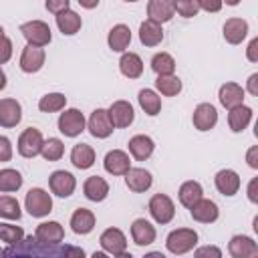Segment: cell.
I'll list each match as a JSON object with an SVG mask.
<instances>
[{
    "label": "cell",
    "mask_w": 258,
    "mask_h": 258,
    "mask_svg": "<svg viewBox=\"0 0 258 258\" xmlns=\"http://www.w3.org/2000/svg\"><path fill=\"white\" fill-rule=\"evenodd\" d=\"M151 69L157 77H163V75H173L175 73V60L169 52H157L153 54L151 58Z\"/></svg>",
    "instance_id": "36"
},
{
    "label": "cell",
    "mask_w": 258,
    "mask_h": 258,
    "mask_svg": "<svg viewBox=\"0 0 258 258\" xmlns=\"http://www.w3.org/2000/svg\"><path fill=\"white\" fill-rule=\"evenodd\" d=\"M71 163L77 169H89L95 163V149L87 143H77L71 149Z\"/></svg>",
    "instance_id": "30"
},
{
    "label": "cell",
    "mask_w": 258,
    "mask_h": 258,
    "mask_svg": "<svg viewBox=\"0 0 258 258\" xmlns=\"http://www.w3.org/2000/svg\"><path fill=\"white\" fill-rule=\"evenodd\" d=\"M246 161L252 169H258V145H252L246 153Z\"/></svg>",
    "instance_id": "50"
},
{
    "label": "cell",
    "mask_w": 258,
    "mask_h": 258,
    "mask_svg": "<svg viewBox=\"0 0 258 258\" xmlns=\"http://www.w3.org/2000/svg\"><path fill=\"white\" fill-rule=\"evenodd\" d=\"M91 258H109V256H107V252H93Z\"/></svg>",
    "instance_id": "56"
},
{
    "label": "cell",
    "mask_w": 258,
    "mask_h": 258,
    "mask_svg": "<svg viewBox=\"0 0 258 258\" xmlns=\"http://www.w3.org/2000/svg\"><path fill=\"white\" fill-rule=\"evenodd\" d=\"M103 167L111 175H125L131 169V159L123 149H111L103 159Z\"/></svg>",
    "instance_id": "11"
},
{
    "label": "cell",
    "mask_w": 258,
    "mask_h": 258,
    "mask_svg": "<svg viewBox=\"0 0 258 258\" xmlns=\"http://www.w3.org/2000/svg\"><path fill=\"white\" fill-rule=\"evenodd\" d=\"M85 115L79 109H64V113H60L58 117V131L64 137H77L85 131Z\"/></svg>",
    "instance_id": "5"
},
{
    "label": "cell",
    "mask_w": 258,
    "mask_h": 258,
    "mask_svg": "<svg viewBox=\"0 0 258 258\" xmlns=\"http://www.w3.org/2000/svg\"><path fill=\"white\" fill-rule=\"evenodd\" d=\"M246 91L254 97H258V73H252L248 77V83H246Z\"/></svg>",
    "instance_id": "52"
},
{
    "label": "cell",
    "mask_w": 258,
    "mask_h": 258,
    "mask_svg": "<svg viewBox=\"0 0 258 258\" xmlns=\"http://www.w3.org/2000/svg\"><path fill=\"white\" fill-rule=\"evenodd\" d=\"M177 198H179V204L189 210L194 204H198V202L204 198V189H202V185H200L198 181H183V183L179 185Z\"/></svg>",
    "instance_id": "32"
},
{
    "label": "cell",
    "mask_w": 258,
    "mask_h": 258,
    "mask_svg": "<svg viewBox=\"0 0 258 258\" xmlns=\"http://www.w3.org/2000/svg\"><path fill=\"white\" fill-rule=\"evenodd\" d=\"M22 187V175L16 169H0V191L10 194V191H18Z\"/></svg>",
    "instance_id": "37"
},
{
    "label": "cell",
    "mask_w": 258,
    "mask_h": 258,
    "mask_svg": "<svg viewBox=\"0 0 258 258\" xmlns=\"http://www.w3.org/2000/svg\"><path fill=\"white\" fill-rule=\"evenodd\" d=\"M175 10H173V2L169 0H149L147 4V20L155 22V24H163V22H169L173 18Z\"/></svg>",
    "instance_id": "19"
},
{
    "label": "cell",
    "mask_w": 258,
    "mask_h": 258,
    "mask_svg": "<svg viewBox=\"0 0 258 258\" xmlns=\"http://www.w3.org/2000/svg\"><path fill=\"white\" fill-rule=\"evenodd\" d=\"M198 6H200V10H206V12H218V10H222V2H218V0H198Z\"/></svg>",
    "instance_id": "47"
},
{
    "label": "cell",
    "mask_w": 258,
    "mask_h": 258,
    "mask_svg": "<svg viewBox=\"0 0 258 258\" xmlns=\"http://www.w3.org/2000/svg\"><path fill=\"white\" fill-rule=\"evenodd\" d=\"M252 115H254V111H252L248 105H240V107L230 109V113H228V125H230V131H234V133L244 131V129L250 125Z\"/></svg>",
    "instance_id": "28"
},
{
    "label": "cell",
    "mask_w": 258,
    "mask_h": 258,
    "mask_svg": "<svg viewBox=\"0 0 258 258\" xmlns=\"http://www.w3.org/2000/svg\"><path fill=\"white\" fill-rule=\"evenodd\" d=\"M22 210L16 198L12 196H0V218L4 220H20Z\"/></svg>",
    "instance_id": "39"
},
{
    "label": "cell",
    "mask_w": 258,
    "mask_h": 258,
    "mask_svg": "<svg viewBox=\"0 0 258 258\" xmlns=\"http://www.w3.org/2000/svg\"><path fill=\"white\" fill-rule=\"evenodd\" d=\"M67 105V97L62 93H46L44 97H40L38 101V109L42 113H56L62 111Z\"/></svg>",
    "instance_id": "38"
},
{
    "label": "cell",
    "mask_w": 258,
    "mask_h": 258,
    "mask_svg": "<svg viewBox=\"0 0 258 258\" xmlns=\"http://www.w3.org/2000/svg\"><path fill=\"white\" fill-rule=\"evenodd\" d=\"M149 214L157 224H169L175 216V206L169 196L165 194H155L149 200Z\"/></svg>",
    "instance_id": "4"
},
{
    "label": "cell",
    "mask_w": 258,
    "mask_h": 258,
    "mask_svg": "<svg viewBox=\"0 0 258 258\" xmlns=\"http://www.w3.org/2000/svg\"><path fill=\"white\" fill-rule=\"evenodd\" d=\"M137 99H139V107L149 117H155L161 111V99H159V95L153 89H141L139 95H137Z\"/></svg>",
    "instance_id": "34"
},
{
    "label": "cell",
    "mask_w": 258,
    "mask_h": 258,
    "mask_svg": "<svg viewBox=\"0 0 258 258\" xmlns=\"http://www.w3.org/2000/svg\"><path fill=\"white\" fill-rule=\"evenodd\" d=\"M44 58H46V54H44L42 48L26 44L22 48V54H20V71L28 73V75L38 73L42 69V64H44Z\"/></svg>",
    "instance_id": "14"
},
{
    "label": "cell",
    "mask_w": 258,
    "mask_h": 258,
    "mask_svg": "<svg viewBox=\"0 0 258 258\" xmlns=\"http://www.w3.org/2000/svg\"><path fill=\"white\" fill-rule=\"evenodd\" d=\"M125 183H127V187H129L131 191L143 194V191H147V189L151 187L153 177H151V173H149L147 169H143V167H131V169L125 173Z\"/></svg>",
    "instance_id": "21"
},
{
    "label": "cell",
    "mask_w": 258,
    "mask_h": 258,
    "mask_svg": "<svg viewBox=\"0 0 258 258\" xmlns=\"http://www.w3.org/2000/svg\"><path fill=\"white\" fill-rule=\"evenodd\" d=\"M99 244L103 248V252H109V254H119V252H125L127 248V238L125 234L119 230V228H107L101 238H99Z\"/></svg>",
    "instance_id": "15"
},
{
    "label": "cell",
    "mask_w": 258,
    "mask_h": 258,
    "mask_svg": "<svg viewBox=\"0 0 258 258\" xmlns=\"http://www.w3.org/2000/svg\"><path fill=\"white\" fill-rule=\"evenodd\" d=\"M254 258H256V256H254Z\"/></svg>",
    "instance_id": "60"
},
{
    "label": "cell",
    "mask_w": 258,
    "mask_h": 258,
    "mask_svg": "<svg viewBox=\"0 0 258 258\" xmlns=\"http://www.w3.org/2000/svg\"><path fill=\"white\" fill-rule=\"evenodd\" d=\"M139 40L145 46H157L163 40V28L151 20H143L139 26Z\"/></svg>",
    "instance_id": "33"
},
{
    "label": "cell",
    "mask_w": 258,
    "mask_h": 258,
    "mask_svg": "<svg viewBox=\"0 0 258 258\" xmlns=\"http://www.w3.org/2000/svg\"><path fill=\"white\" fill-rule=\"evenodd\" d=\"M248 200L252 204H258V177H252L248 183Z\"/></svg>",
    "instance_id": "51"
},
{
    "label": "cell",
    "mask_w": 258,
    "mask_h": 258,
    "mask_svg": "<svg viewBox=\"0 0 258 258\" xmlns=\"http://www.w3.org/2000/svg\"><path fill=\"white\" fill-rule=\"evenodd\" d=\"M119 71L127 79H137L143 73V60L135 52H123L119 58Z\"/></svg>",
    "instance_id": "29"
},
{
    "label": "cell",
    "mask_w": 258,
    "mask_h": 258,
    "mask_svg": "<svg viewBox=\"0 0 258 258\" xmlns=\"http://www.w3.org/2000/svg\"><path fill=\"white\" fill-rule=\"evenodd\" d=\"M113 258H133V256H131L129 252H119V254H115Z\"/></svg>",
    "instance_id": "55"
},
{
    "label": "cell",
    "mask_w": 258,
    "mask_h": 258,
    "mask_svg": "<svg viewBox=\"0 0 258 258\" xmlns=\"http://www.w3.org/2000/svg\"><path fill=\"white\" fill-rule=\"evenodd\" d=\"M24 238V230L16 224H0V240L6 244H18Z\"/></svg>",
    "instance_id": "41"
},
{
    "label": "cell",
    "mask_w": 258,
    "mask_h": 258,
    "mask_svg": "<svg viewBox=\"0 0 258 258\" xmlns=\"http://www.w3.org/2000/svg\"><path fill=\"white\" fill-rule=\"evenodd\" d=\"M87 129H89V133L93 135V137H97V139H107L111 133H113V123H111V119H109V113H107V109H95L93 113H91V117H89V121H87Z\"/></svg>",
    "instance_id": "8"
},
{
    "label": "cell",
    "mask_w": 258,
    "mask_h": 258,
    "mask_svg": "<svg viewBox=\"0 0 258 258\" xmlns=\"http://www.w3.org/2000/svg\"><path fill=\"white\" fill-rule=\"evenodd\" d=\"M69 8H71V2L69 0H46V10L52 12L54 16L60 14V12H64V10H69Z\"/></svg>",
    "instance_id": "44"
},
{
    "label": "cell",
    "mask_w": 258,
    "mask_h": 258,
    "mask_svg": "<svg viewBox=\"0 0 258 258\" xmlns=\"http://www.w3.org/2000/svg\"><path fill=\"white\" fill-rule=\"evenodd\" d=\"M71 228H73L75 234H81V236L91 234L93 228H95V214L87 208L75 210V214L71 216Z\"/></svg>",
    "instance_id": "27"
},
{
    "label": "cell",
    "mask_w": 258,
    "mask_h": 258,
    "mask_svg": "<svg viewBox=\"0 0 258 258\" xmlns=\"http://www.w3.org/2000/svg\"><path fill=\"white\" fill-rule=\"evenodd\" d=\"M62 256L64 258H85V250L77 248V246H64L62 248Z\"/></svg>",
    "instance_id": "49"
},
{
    "label": "cell",
    "mask_w": 258,
    "mask_h": 258,
    "mask_svg": "<svg viewBox=\"0 0 258 258\" xmlns=\"http://www.w3.org/2000/svg\"><path fill=\"white\" fill-rule=\"evenodd\" d=\"M24 208L32 218H44L52 212V198L46 189L32 187L24 198Z\"/></svg>",
    "instance_id": "2"
},
{
    "label": "cell",
    "mask_w": 258,
    "mask_h": 258,
    "mask_svg": "<svg viewBox=\"0 0 258 258\" xmlns=\"http://www.w3.org/2000/svg\"><path fill=\"white\" fill-rule=\"evenodd\" d=\"M189 216L196 222H200V224H212V222H216L220 218V210H218V204L216 202L202 198L198 204H194L189 208Z\"/></svg>",
    "instance_id": "16"
},
{
    "label": "cell",
    "mask_w": 258,
    "mask_h": 258,
    "mask_svg": "<svg viewBox=\"0 0 258 258\" xmlns=\"http://www.w3.org/2000/svg\"><path fill=\"white\" fill-rule=\"evenodd\" d=\"M143 258H165V254H161V252H147Z\"/></svg>",
    "instance_id": "54"
},
{
    "label": "cell",
    "mask_w": 258,
    "mask_h": 258,
    "mask_svg": "<svg viewBox=\"0 0 258 258\" xmlns=\"http://www.w3.org/2000/svg\"><path fill=\"white\" fill-rule=\"evenodd\" d=\"M2 254H4V252H2V250H0V258H2Z\"/></svg>",
    "instance_id": "59"
},
{
    "label": "cell",
    "mask_w": 258,
    "mask_h": 258,
    "mask_svg": "<svg viewBox=\"0 0 258 258\" xmlns=\"http://www.w3.org/2000/svg\"><path fill=\"white\" fill-rule=\"evenodd\" d=\"M42 143H44L42 133H40L38 129H34V127H28V129H24V131L20 133L16 147H18V153H20L22 157L32 159V157H36V155L40 153Z\"/></svg>",
    "instance_id": "6"
},
{
    "label": "cell",
    "mask_w": 258,
    "mask_h": 258,
    "mask_svg": "<svg viewBox=\"0 0 258 258\" xmlns=\"http://www.w3.org/2000/svg\"><path fill=\"white\" fill-rule=\"evenodd\" d=\"M48 187H50V191H52L54 196H58V198H69V196H73V191H75V187H77V179H75V175H73L71 171L56 169V171H52L50 177H48Z\"/></svg>",
    "instance_id": "7"
},
{
    "label": "cell",
    "mask_w": 258,
    "mask_h": 258,
    "mask_svg": "<svg viewBox=\"0 0 258 258\" xmlns=\"http://www.w3.org/2000/svg\"><path fill=\"white\" fill-rule=\"evenodd\" d=\"M2 89H6V73L2 71V67H0V91Z\"/></svg>",
    "instance_id": "53"
},
{
    "label": "cell",
    "mask_w": 258,
    "mask_h": 258,
    "mask_svg": "<svg viewBox=\"0 0 258 258\" xmlns=\"http://www.w3.org/2000/svg\"><path fill=\"white\" fill-rule=\"evenodd\" d=\"M131 42V30L127 24H115L107 34V44L113 52H123Z\"/></svg>",
    "instance_id": "25"
},
{
    "label": "cell",
    "mask_w": 258,
    "mask_h": 258,
    "mask_svg": "<svg viewBox=\"0 0 258 258\" xmlns=\"http://www.w3.org/2000/svg\"><path fill=\"white\" fill-rule=\"evenodd\" d=\"M4 36H6V34H4V28L0 26V38H4Z\"/></svg>",
    "instance_id": "58"
},
{
    "label": "cell",
    "mask_w": 258,
    "mask_h": 258,
    "mask_svg": "<svg viewBox=\"0 0 258 258\" xmlns=\"http://www.w3.org/2000/svg\"><path fill=\"white\" fill-rule=\"evenodd\" d=\"M218 99H220L222 107H226L230 111L234 107L244 105V89L238 83H224L218 91Z\"/></svg>",
    "instance_id": "20"
},
{
    "label": "cell",
    "mask_w": 258,
    "mask_h": 258,
    "mask_svg": "<svg viewBox=\"0 0 258 258\" xmlns=\"http://www.w3.org/2000/svg\"><path fill=\"white\" fill-rule=\"evenodd\" d=\"M173 10L183 18H191L200 12V6H198V0H175Z\"/></svg>",
    "instance_id": "42"
},
{
    "label": "cell",
    "mask_w": 258,
    "mask_h": 258,
    "mask_svg": "<svg viewBox=\"0 0 258 258\" xmlns=\"http://www.w3.org/2000/svg\"><path fill=\"white\" fill-rule=\"evenodd\" d=\"M153 149H155V143H153V139H151L149 135H133V137L129 139V153H131L137 161L149 159L151 153H153Z\"/></svg>",
    "instance_id": "26"
},
{
    "label": "cell",
    "mask_w": 258,
    "mask_h": 258,
    "mask_svg": "<svg viewBox=\"0 0 258 258\" xmlns=\"http://www.w3.org/2000/svg\"><path fill=\"white\" fill-rule=\"evenodd\" d=\"M10 56H12V40L8 36H4V38H0V64L8 62Z\"/></svg>",
    "instance_id": "45"
},
{
    "label": "cell",
    "mask_w": 258,
    "mask_h": 258,
    "mask_svg": "<svg viewBox=\"0 0 258 258\" xmlns=\"http://www.w3.org/2000/svg\"><path fill=\"white\" fill-rule=\"evenodd\" d=\"M20 32H22V36L26 38V42H28L30 46H38V48L46 46V44L50 42V38H52L50 26H48L46 22H42V20L24 22V24L20 26Z\"/></svg>",
    "instance_id": "3"
},
{
    "label": "cell",
    "mask_w": 258,
    "mask_h": 258,
    "mask_svg": "<svg viewBox=\"0 0 258 258\" xmlns=\"http://www.w3.org/2000/svg\"><path fill=\"white\" fill-rule=\"evenodd\" d=\"M22 119V107L16 99H0V127L12 129Z\"/></svg>",
    "instance_id": "17"
},
{
    "label": "cell",
    "mask_w": 258,
    "mask_h": 258,
    "mask_svg": "<svg viewBox=\"0 0 258 258\" xmlns=\"http://www.w3.org/2000/svg\"><path fill=\"white\" fill-rule=\"evenodd\" d=\"M194 258H222V250L214 244H208V246H200L196 252H194Z\"/></svg>",
    "instance_id": "43"
},
{
    "label": "cell",
    "mask_w": 258,
    "mask_h": 258,
    "mask_svg": "<svg viewBox=\"0 0 258 258\" xmlns=\"http://www.w3.org/2000/svg\"><path fill=\"white\" fill-rule=\"evenodd\" d=\"M54 18H56V26H58V30H60L62 34H67V36L77 34V32L81 30V26H83L81 16H79L77 12H73L71 8L64 10V12H60V14H56Z\"/></svg>",
    "instance_id": "31"
},
{
    "label": "cell",
    "mask_w": 258,
    "mask_h": 258,
    "mask_svg": "<svg viewBox=\"0 0 258 258\" xmlns=\"http://www.w3.org/2000/svg\"><path fill=\"white\" fill-rule=\"evenodd\" d=\"M196 244H198V232L191 228H177V230L169 232L165 238V248L175 256L194 250Z\"/></svg>",
    "instance_id": "1"
},
{
    "label": "cell",
    "mask_w": 258,
    "mask_h": 258,
    "mask_svg": "<svg viewBox=\"0 0 258 258\" xmlns=\"http://www.w3.org/2000/svg\"><path fill=\"white\" fill-rule=\"evenodd\" d=\"M107 113H109V119H111L113 127H119V129L129 127L133 123V119H135V111H133L131 103L129 101H123V99L121 101H115L107 109Z\"/></svg>",
    "instance_id": "10"
},
{
    "label": "cell",
    "mask_w": 258,
    "mask_h": 258,
    "mask_svg": "<svg viewBox=\"0 0 258 258\" xmlns=\"http://www.w3.org/2000/svg\"><path fill=\"white\" fill-rule=\"evenodd\" d=\"M222 32H224V38H226V42H230V44H240L246 36H248V22L244 20V18H228L226 22H224V28H222Z\"/></svg>",
    "instance_id": "23"
},
{
    "label": "cell",
    "mask_w": 258,
    "mask_h": 258,
    "mask_svg": "<svg viewBox=\"0 0 258 258\" xmlns=\"http://www.w3.org/2000/svg\"><path fill=\"white\" fill-rule=\"evenodd\" d=\"M12 159V143L8 137L0 135V161H10Z\"/></svg>",
    "instance_id": "46"
},
{
    "label": "cell",
    "mask_w": 258,
    "mask_h": 258,
    "mask_svg": "<svg viewBox=\"0 0 258 258\" xmlns=\"http://www.w3.org/2000/svg\"><path fill=\"white\" fill-rule=\"evenodd\" d=\"M246 58L250 62H258V38H252L246 48Z\"/></svg>",
    "instance_id": "48"
},
{
    "label": "cell",
    "mask_w": 258,
    "mask_h": 258,
    "mask_svg": "<svg viewBox=\"0 0 258 258\" xmlns=\"http://www.w3.org/2000/svg\"><path fill=\"white\" fill-rule=\"evenodd\" d=\"M155 228L151 226V222H147L145 218H137L131 224V238L137 246H149L155 242Z\"/></svg>",
    "instance_id": "22"
},
{
    "label": "cell",
    "mask_w": 258,
    "mask_h": 258,
    "mask_svg": "<svg viewBox=\"0 0 258 258\" xmlns=\"http://www.w3.org/2000/svg\"><path fill=\"white\" fill-rule=\"evenodd\" d=\"M228 252L232 258H254L258 254V244L254 242V238L238 234L228 242Z\"/></svg>",
    "instance_id": "13"
},
{
    "label": "cell",
    "mask_w": 258,
    "mask_h": 258,
    "mask_svg": "<svg viewBox=\"0 0 258 258\" xmlns=\"http://www.w3.org/2000/svg\"><path fill=\"white\" fill-rule=\"evenodd\" d=\"M155 89L163 95V97H175L181 93V81L175 75H163L155 79Z\"/></svg>",
    "instance_id": "35"
},
{
    "label": "cell",
    "mask_w": 258,
    "mask_h": 258,
    "mask_svg": "<svg viewBox=\"0 0 258 258\" xmlns=\"http://www.w3.org/2000/svg\"><path fill=\"white\" fill-rule=\"evenodd\" d=\"M34 240L46 246H54L64 240V230L58 222H42L34 230Z\"/></svg>",
    "instance_id": "12"
},
{
    "label": "cell",
    "mask_w": 258,
    "mask_h": 258,
    "mask_svg": "<svg viewBox=\"0 0 258 258\" xmlns=\"http://www.w3.org/2000/svg\"><path fill=\"white\" fill-rule=\"evenodd\" d=\"M40 155L46 159V161H58L62 155H64V143L56 137H50L42 143V149H40Z\"/></svg>",
    "instance_id": "40"
},
{
    "label": "cell",
    "mask_w": 258,
    "mask_h": 258,
    "mask_svg": "<svg viewBox=\"0 0 258 258\" xmlns=\"http://www.w3.org/2000/svg\"><path fill=\"white\" fill-rule=\"evenodd\" d=\"M81 4H83L85 8H93V6H97V4H99V0H97V2H81Z\"/></svg>",
    "instance_id": "57"
},
{
    "label": "cell",
    "mask_w": 258,
    "mask_h": 258,
    "mask_svg": "<svg viewBox=\"0 0 258 258\" xmlns=\"http://www.w3.org/2000/svg\"><path fill=\"white\" fill-rule=\"evenodd\" d=\"M83 191H85V198L87 200H91V202H103L109 196V183L101 175H91V177L85 179Z\"/></svg>",
    "instance_id": "24"
},
{
    "label": "cell",
    "mask_w": 258,
    "mask_h": 258,
    "mask_svg": "<svg viewBox=\"0 0 258 258\" xmlns=\"http://www.w3.org/2000/svg\"><path fill=\"white\" fill-rule=\"evenodd\" d=\"M214 183H216V189L222 194V196H236L238 189H240V175L234 171V169H220L214 177Z\"/></svg>",
    "instance_id": "18"
},
{
    "label": "cell",
    "mask_w": 258,
    "mask_h": 258,
    "mask_svg": "<svg viewBox=\"0 0 258 258\" xmlns=\"http://www.w3.org/2000/svg\"><path fill=\"white\" fill-rule=\"evenodd\" d=\"M191 123L198 131H210L216 127L218 123V111L212 103H200L196 109H194V115H191Z\"/></svg>",
    "instance_id": "9"
}]
</instances>
